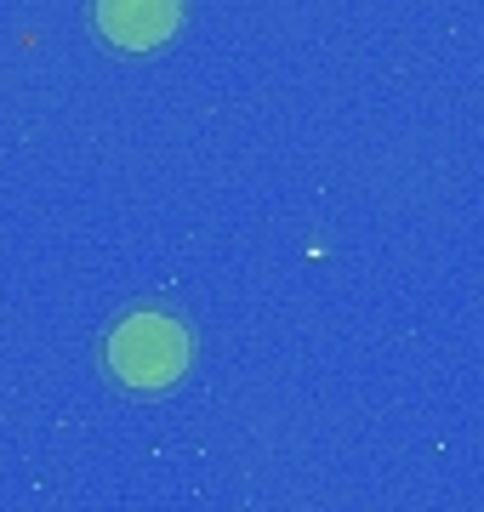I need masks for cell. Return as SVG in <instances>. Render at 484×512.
I'll return each instance as SVG.
<instances>
[{
	"label": "cell",
	"instance_id": "obj_1",
	"mask_svg": "<svg viewBox=\"0 0 484 512\" xmlns=\"http://www.w3.org/2000/svg\"><path fill=\"white\" fill-rule=\"evenodd\" d=\"M188 359H194L188 325L166 308H131L126 319H114L109 342H103L109 376L131 393H166L171 382H183Z\"/></svg>",
	"mask_w": 484,
	"mask_h": 512
},
{
	"label": "cell",
	"instance_id": "obj_2",
	"mask_svg": "<svg viewBox=\"0 0 484 512\" xmlns=\"http://www.w3.org/2000/svg\"><path fill=\"white\" fill-rule=\"evenodd\" d=\"M92 23L120 52H154L177 35L183 0H92Z\"/></svg>",
	"mask_w": 484,
	"mask_h": 512
}]
</instances>
